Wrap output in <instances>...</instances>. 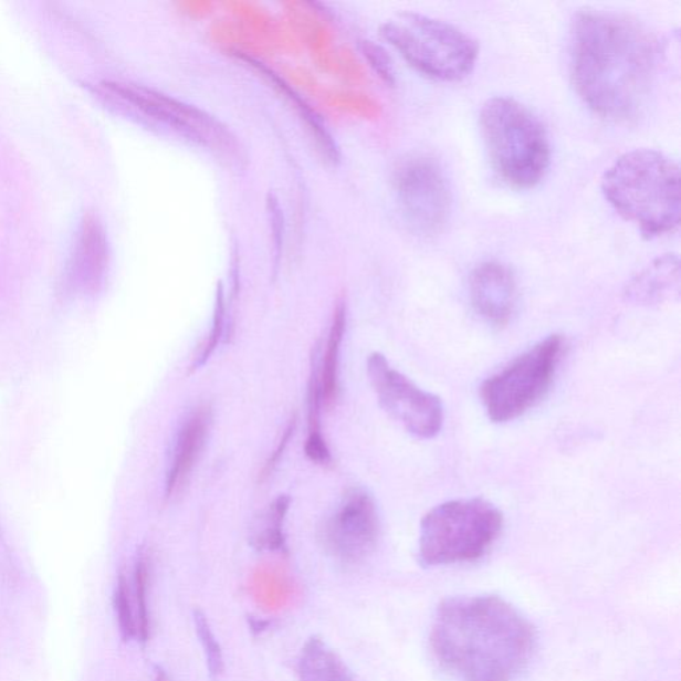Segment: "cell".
Wrapping results in <instances>:
<instances>
[{
    "label": "cell",
    "instance_id": "7",
    "mask_svg": "<svg viewBox=\"0 0 681 681\" xmlns=\"http://www.w3.org/2000/svg\"><path fill=\"white\" fill-rule=\"evenodd\" d=\"M502 527L501 510L480 497L438 504L419 528V562L436 567L481 559L500 538Z\"/></svg>",
    "mask_w": 681,
    "mask_h": 681
},
{
    "label": "cell",
    "instance_id": "5",
    "mask_svg": "<svg viewBox=\"0 0 681 681\" xmlns=\"http://www.w3.org/2000/svg\"><path fill=\"white\" fill-rule=\"evenodd\" d=\"M480 126L491 166L507 186L532 189L545 179L552 144L525 104L509 96L490 97L481 108Z\"/></svg>",
    "mask_w": 681,
    "mask_h": 681
},
{
    "label": "cell",
    "instance_id": "6",
    "mask_svg": "<svg viewBox=\"0 0 681 681\" xmlns=\"http://www.w3.org/2000/svg\"><path fill=\"white\" fill-rule=\"evenodd\" d=\"M385 42L419 74L460 82L475 69L480 49L457 25L419 12H401L379 28Z\"/></svg>",
    "mask_w": 681,
    "mask_h": 681
},
{
    "label": "cell",
    "instance_id": "9",
    "mask_svg": "<svg viewBox=\"0 0 681 681\" xmlns=\"http://www.w3.org/2000/svg\"><path fill=\"white\" fill-rule=\"evenodd\" d=\"M392 189L411 231L434 235L447 226L453 198L447 174L434 159L416 155L399 161L392 174Z\"/></svg>",
    "mask_w": 681,
    "mask_h": 681
},
{
    "label": "cell",
    "instance_id": "3",
    "mask_svg": "<svg viewBox=\"0 0 681 681\" xmlns=\"http://www.w3.org/2000/svg\"><path fill=\"white\" fill-rule=\"evenodd\" d=\"M608 205L646 239L672 233L680 222L679 164L660 150L632 149L605 170Z\"/></svg>",
    "mask_w": 681,
    "mask_h": 681
},
{
    "label": "cell",
    "instance_id": "15",
    "mask_svg": "<svg viewBox=\"0 0 681 681\" xmlns=\"http://www.w3.org/2000/svg\"><path fill=\"white\" fill-rule=\"evenodd\" d=\"M235 56H238L240 61L247 63L249 67L253 69L255 72H259L261 77H264L273 88H276L279 93L283 95L287 102H290L291 106L300 116V119L303 121L307 134H310L319 156L323 157L325 163L329 164V166H338L340 159H343V155H340V148L337 140L334 139L331 130L327 129L326 124L323 119H321V116L316 113V111H314L310 104L303 99V96L296 93L290 84L276 74V72L268 69L263 63H260L259 61H255V59L244 54H238Z\"/></svg>",
    "mask_w": 681,
    "mask_h": 681
},
{
    "label": "cell",
    "instance_id": "27",
    "mask_svg": "<svg viewBox=\"0 0 681 681\" xmlns=\"http://www.w3.org/2000/svg\"><path fill=\"white\" fill-rule=\"evenodd\" d=\"M266 211L271 222L273 263L277 268L281 254H283L285 222L283 208H281L276 196L272 193L268 195Z\"/></svg>",
    "mask_w": 681,
    "mask_h": 681
},
{
    "label": "cell",
    "instance_id": "12",
    "mask_svg": "<svg viewBox=\"0 0 681 681\" xmlns=\"http://www.w3.org/2000/svg\"><path fill=\"white\" fill-rule=\"evenodd\" d=\"M469 296L474 311L486 323L504 326L514 316L518 284L507 265L495 260L484 261L470 274Z\"/></svg>",
    "mask_w": 681,
    "mask_h": 681
},
{
    "label": "cell",
    "instance_id": "28",
    "mask_svg": "<svg viewBox=\"0 0 681 681\" xmlns=\"http://www.w3.org/2000/svg\"><path fill=\"white\" fill-rule=\"evenodd\" d=\"M294 429H296V418H292L291 422L287 423L284 434L283 437H281L276 450L273 451V454L271 455L270 460H268V462L265 463V468L263 470V478L270 476L273 473V470L276 469L281 460V455L284 454L287 444H290L291 438L294 434Z\"/></svg>",
    "mask_w": 681,
    "mask_h": 681
},
{
    "label": "cell",
    "instance_id": "10",
    "mask_svg": "<svg viewBox=\"0 0 681 681\" xmlns=\"http://www.w3.org/2000/svg\"><path fill=\"white\" fill-rule=\"evenodd\" d=\"M369 381L385 411L404 426L410 434L430 440L440 434L444 410L440 397L431 395L391 368L381 353L368 358Z\"/></svg>",
    "mask_w": 681,
    "mask_h": 681
},
{
    "label": "cell",
    "instance_id": "16",
    "mask_svg": "<svg viewBox=\"0 0 681 681\" xmlns=\"http://www.w3.org/2000/svg\"><path fill=\"white\" fill-rule=\"evenodd\" d=\"M680 263L677 254L659 255L628 281L625 297L639 306H659L679 296Z\"/></svg>",
    "mask_w": 681,
    "mask_h": 681
},
{
    "label": "cell",
    "instance_id": "8",
    "mask_svg": "<svg viewBox=\"0 0 681 681\" xmlns=\"http://www.w3.org/2000/svg\"><path fill=\"white\" fill-rule=\"evenodd\" d=\"M566 345L553 334L516 357L481 386V398L491 421H513L547 395Z\"/></svg>",
    "mask_w": 681,
    "mask_h": 681
},
{
    "label": "cell",
    "instance_id": "13",
    "mask_svg": "<svg viewBox=\"0 0 681 681\" xmlns=\"http://www.w3.org/2000/svg\"><path fill=\"white\" fill-rule=\"evenodd\" d=\"M109 266L106 231L94 214L84 216L71 255L69 283L72 290L94 294L101 290Z\"/></svg>",
    "mask_w": 681,
    "mask_h": 681
},
{
    "label": "cell",
    "instance_id": "18",
    "mask_svg": "<svg viewBox=\"0 0 681 681\" xmlns=\"http://www.w3.org/2000/svg\"><path fill=\"white\" fill-rule=\"evenodd\" d=\"M291 496L280 495L254 521L249 542L259 552L279 553L285 549L284 525Z\"/></svg>",
    "mask_w": 681,
    "mask_h": 681
},
{
    "label": "cell",
    "instance_id": "22",
    "mask_svg": "<svg viewBox=\"0 0 681 681\" xmlns=\"http://www.w3.org/2000/svg\"><path fill=\"white\" fill-rule=\"evenodd\" d=\"M134 583L137 638H139L142 643H147L150 633V619L148 607L149 559L146 553H142L136 560Z\"/></svg>",
    "mask_w": 681,
    "mask_h": 681
},
{
    "label": "cell",
    "instance_id": "24",
    "mask_svg": "<svg viewBox=\"0 0 681 681\" xmlns=\"http://www.w3.org/2000/svg\"><path fill=\"white\" fill-rule=\"evenodd\" d=\"M226 317H227V304H226V294L224 287L221 284L218 285V293H216V303L213 311V319H212V329L207 337L205 345L201 346V350L198 356H196L192 369H199L202 365H205L209 358L212 357L216 349L221 343L222 334H224L226 329Z\"/></svg>",
    "mask_w": 681,
    "mask_h": 681
},
{
    "label": "cell",
    "instance_id": "23",
    "mask_svg": "<svg viewBox=\"0 0 681 681\" xmlns=\"http://www.w3.org/2000/svg\"><path fill=\"white\" fill-rule=\"evenodd\" d=\"M193 621L202 652H205L209 677L219 679L226 668L224 653H222L219 640L216 638L211 625H209L207 615L199 608L193 611Z\"/></svg>",
    "mask_w": 681,
    "mask_h": 681
},
{
    "label": "cell",
    "instance_id": "11",
    "mask_svg": "<svg viewBox=\"0 0 681 681\" xmlns=\"http://www.w3.org/2000/svg\"><path fill=\"white\" fill-rule=\"evenodd\" d=\"M379 515L368 491L350 489L321 527L325 552L343 565H357L375 552L379 538Z\"/></svg>",
    "mask_w": 681,
    "mask_h": 681
},
{
    "label": "cell",
    "instance_id": "20",
    "mask_svg": "<svg viewBox=\"0 0 681 681\" xmlns=\"http://www.w3.org/2000/svg\"><path fill=\"white\" fill-rule=\"evenodd\" d=\"M321 406H323V395H321L319 363L316 357L312 358L310 385H307V440L305 443V454L313 463L327 467L332 463V453L321 431Z\"/></svg>",
    "mask_w": 681,
    "mask_h": 681
},
{
    "label": "cell",
    "instance_id": "2",
    "mask_svg": "<svg viewBox=\"0 0 681 681\" xmlns=\"http://www.w3.org/2000/svg\"><path fill=\"white\" fill-rule=\"evenodd\" d=\"M429 641L437 664L458 681H515L534 657L536 633L497 596H455L438 606Z\"/></svg>",
    "mask_w": 681,
    "mask_h": 681
},
{
    "label": "cell",
    "instance_id": "19",
    "mask_svg": "<svg viewBox=\"0 0 681 681\" xmlns=\"http://www.w3.org/2000/svg\"><path fill=\"white\" fill-rule=\"evenodd\" d=\"M346 329V306L339 301L334 310L329 337H327L326 350L323 363L319 365L321 395L323 404L331 406L338 395V366L340 344L344 340Z\"/></svg>",
    "mask_w": 681,
    "mask_h": 681
},
{
    "label": "cell",
    "instance_id": "25",
    "mask_svg": "<svg viewBox=\"0 0 681 681\" xmlns=\"http://www.w3.org/2000/svg\"><path fill=\"white\" fill-rule=\"evenodd\" d=\"M359 51H362L371 71L375 72L377 77L381 78V82L390 85V87L396 85L397 72L395 63H392V59L384 45L373 41H362L359 42Z\"/></svg>",
    "mask_w": 681,
    "mask_h": 681
},
{
    "label": "cell",
    "instance_id": "4",
    "mask_svg": "<svg viewBox=\"0 0 681 681\" xmlns=\"http://www.w3.org/2000/svg\"><path fill=\"white\" fill-rule=\"evenodd\" d=\"M99 90L115 107L143 126L205 150L228 169L247 168L248 153L238 135L208 111L147 85L106 81Z\"/></svg>",
    "mask_w": 681,
    "mask_h": 681
},
{
    "label": "cell",
    "instance_id": "29",
    "mask_svg": "<svg viewBox=\"0 0 681 681\" xmlns=\"http://www.w3.org/2000/svg\"><path fill=\"white\" fill-rule=\"evenodd\" d=\"M268 621L253 620L252 621V630H258L259 632H263L266 630Z\"/></svg>",
    "mask_w": 681,
    "mask_h": 681
},
{
    "label": "cell",
    "instance_id": "14",
    "mask_svg": "<svg viewBox=\"0 0 681 681\" xmlns=\"http://www.w3.org/2000/svg\"><path fill=\"white\" fill-rule=\"evenodd\" d=\"M212 425V410L209 406H198L180 425L170 455L166 494L168 497L179 494L186 486L196 462L205 449Z\"/></svg>",
    "mask_w": 681,
    "mask_h": 681
},
{
    "label": "cell",
    "instance_id": "17",
    "mask_svg": "<svg viewBox=\"0 0 681 681\" xmlns=\"http://www.w3.org/2000/svg\"><path fill=\"white\" fill-rule=\"evenodd\" d=\"M300 681H357L343 658L323 638L312 637L301 650Z\"/></svg>",
    "mask_w": 681,
    "mask_h": 681
},
{
    "label": "cell",
    "instance_id": "26",
    "mask_svg": "<svg viewBox=\"0 0 681 681\" xmlns=\"http://www.w3.org/2000/svg\"><path fill=\"white\" fill-rule=\"evenodd\" d=\"M114 604L122 638L124 640L137 638V624L133 610V601H130V589L126 576L123 574L119 576V580H117Z\"/></svg>",
    "mask_w": 681,
    "mask_h": 681
},
{
    "label": "cell",
    "instance_id": "1",
    "mask_svg": "<svg viewBox=\"0 0 681 681\" xmlns=\"http://www.w3.org/2000/svg\"><path fill=\"white\" fill-rule=\"evenodd\" d=\"M659 42L626 15L586 10L575 17L569 69L576 94L594 114L626 122L645 108L659 65Z\"/></svg>",
    "mask_w": 681,
    "mask_h": 681
},
{
    "label": "cell",
    "instance_id": "21",
    "mask_svg": "<svg viewBox=\"0 0 681 681\" xmlns=\"http://www.w3.org/2000/svg\"><path fill=\"white\" fill-rule=\"evenodd\" d=\"M249 593H251L255 604L270 612L285 610L293 604L297 595L292 580L273 572L255 574Z\"/></svg>",
    "mask_w": 681,
    "mask_h": 681
}]
</instances>
